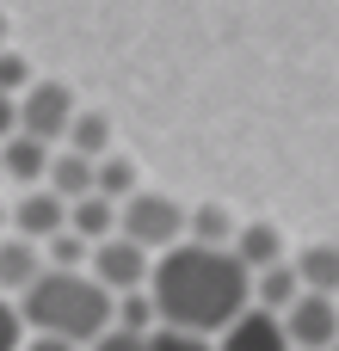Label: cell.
<instances>
[{"mask_svg": "<svg viewBox=\"0 0 339 351\" xmlns=\"http://www.w3.org/2000/svg\"><path fill=\"white\" fill-rule=\"evenodd\" d=\"M43 185H49L62 204H80V197H93V185H99V160L56 148V154H49V179H43Z\"/></svg>", "mask_w": 339, "mask_h": 351, "instance_id": "cell-12", "label": "cell"}, {"mask_svg": "<svg viewBox=\"0 0 339 351\" xmlns=\"http://www.w3.org/2000/svg\"><path fill=\"white\" fill-rule=\"evenodd\" d=\"M74 117H80V105H74V86L68 80H31L25 99H19V130L37 136V142H49V148L68 142V123Z\"/></svg>", "mask_w": 339, "mask_h": 351, "instance_id": "cell-4", "label": "cell"}, {"mask_svg": "<svg viewBox=\"0 0 339 351\" xmlns=\"http://www.w3.org/2000/svg\"><path fill=\"white\" fill-rule=\"evenodd\" d=\"M93 191H99V197H111V204L124 210V204L142 191V179H136V167H130L124 154H105V160H99V185H93Z\"/></svg>", "mask_w": 339, "mask_h": 351, "instance_id": "cell-18", "label": "cell"}, {"mask_svg": "<svg viewBox=\"0 0 339 351\" xmlns=\"http://www.w3.org/2000/svg\"><path fill=\"white\" fill-rule=\"evenodd\" d=\"M25 339H31V327H25L19 302H12V296H0V351H25Z\"/></svg>", "mask_w": 339, "mask_h": 351, "instance_id": "cell-22", "label": "cell"}, {"mask_svg": "<svg viewBox=\"0 0 339 351\" xmlns=\"http://www.w3.org/2000/svg\"><path fill=\"white\" fill-rule=\"evenodd\" d=\"M0 234H12V204H0Z\"/></svg>", "mask_w": 339, "mask_h": 351, "instance_id": "cell-27", "label": "cell"}, {"mask_svg": "<svg viewBox=\"0 0 339 351\" xmlns=\"http://www.w3.org/2000/svg\"><path fill=\"white\" fill-rule=\"evenodd\" d=\"M111 308L117 296H105L86 271H49L19 296V315L31 327V339H62V346H93L99 333H111Z\"/></svg>", "mask_w": 339, "mask_h": 351, "instance_id": "cell-2", "label": "cell"}, {"mask_svg": "<svg viewBox=\"0 0 339 351\" xmlns=\"http://www.w3.org/2000/svg\"><path fill=\"white\" fill-rule=\"evenodd\" d=\"M62 228H68V204H62L49 185H31V191L12 197V234H19V241L43 247V241H56Z\"/></svg>", "mask_w": 339, "mask_h": 351, "instance_id": "cell-7", "label": "cell"}, {"mask_svg": "<svg viewBox=\"0 0 339 351\" xmlns=\"http://www.w3.org/2000/svg\"><path fill=\"white\" fill-rule=\"evenodd\" d=\"M229 253L241 259V271H247V278H259V271L284 265V234H278L272 222H241V228H235V247H229Z\"/></svg>", "mask_w": 339, "mask_h": 351, "instance_id": "cell-10", "label": "cell"}, {"mask_svg": "<svg viewBox=\"0 0 339 351\" xmlns=\"http://www.w3.org/2000/svg\"><path fill=\"white\" fill-rule=\"evenodd\" d=\"M37 278H43V247H31L19 234H0V296L19 302Z\"/></svg>", "mask_w": 339, "mask_h": 351, "instance_id": "cell-11", "label": "cell"}, {"mask_svg": "<svg viewBox=\"0 0 339 351\" xmlns=\"http://www.w3.org/2000/svg\"><path fill=\"white\" fill-rule=\"evenodd\" d=\"M37 74H31V62L19 56V49H0V93L6 99H25V86H31Z\"/></svg>", "mask_w": 339, "mask_h": 351, "instance_id": "cell-21", "label": "cell"}, {"mask_svg": "<svg viewBox=\"0 0 339 351\" xmlns=\"http://www.w3.org/2000/svg\"><path fill=\"white\" fill-rule=\"evenodd\" d=\"M25 351H80V346H62V339H25Z\"/></svg>", "mask_w": 339, "mask_h": 351, "instance_id": "cell-26", "label": "cell"}, {"mask_svg": "<svg viewBox=\"0 0 339 351\" xmlns=\"http://www.w3.org/2000/svg\"><path fill=\"white\" fill-rule=\"evenodd\" d=\"M6 136H19V99L0 93V142H6Z\"/></svg>", "mask_w": 339, "mask_h": 351, "instance_id": "cell-25", "label": "cell"}, {"mask_svg": "<svg viewBox=\"0 0 339 351\" xmlns=\"http://www.w3.org/2000/svg\"><path fill=\"white\" fill-rule=\"evenodd\" d=\"M296 296H303V284H296V265H290V259L253 278V308H266V315H278V321L296 308Z\"/></svg>", "mask_w": 339, "mask_h": 351, "instance_id": "cell-14", "label": "cell"}, {"mask_svg": "<svg viewBox=\"0 0 339 351\" xmlns=\"http://www.w3.org/2000/svg\"><path fill=\"white\" fill-rule=\"evenodd\" d=\"M68 228H74V234H80L86 247H99V241H111V234H117V204L93 191V197H80V204H68Z\"/></svg>", "mask_w": 339, "mask_h": 351, "instance_id": "cell-15", "label": "cell"}, {"mask_svg": "<svg viewBox=\"0 0 339 351\" xmlns=\"http://www.w3.org/2000/svg\"><path fill=\"white\" fill-rule=\"evenodd\" d=\"M0 49H12V43H6V12H0Z\"/></svg>", "mask_w": 339, "mask_h": 351, "instance_id": "cell-28", "label": "cell"}, {"mask_svg": "<svg viewBox=\"0 0 339 351\" xmlns=\"http://www.w3.org/2000/svg\"><path fill=\"white\" fill-rule=\"evenodd\" d=\"M334 351H339V346H334Z\"/></svg>", "mask_w": 339, "mask_h": 351, "instance_id": "cell-29", "label": "cell"}, {"mask_svg": "<svg viewBox=\"0 0 339 351\" xmlns=\"http://www.w3.org/2000/svg\"><path fill=\"white\" fill-rule=\"evenodd\" d=\"M68 154H86V160H105L111 154V123L99 117V111H80L74 123H68V142H62Z\"/></svg>", "mask_w": 339, "mask_h": 351, "instance_id": "cell-17", "label": "cell"}, {"mask_svg": "<svg viewBox=\"0 0 339 351\" xmlns=\"http://www.w3.org/2000/svg\"><path fill=\"white\" fill-rule=\"evenodd\" d=\"M111 327H124V333H161L154 296H148V290H130V296H117V308H111Z\"/></svg>", "mask_w": 339, "mask_h": 351, "instance_id": "cell-19", "label": "cell"}, {"mask_svg": "<svg viewBox=\"0 0 339 351\" xmlns=\"http://www.w3.org/2000/svg\"><path fill=\"white\" fill-rule=\"evenodd\" d=\"M210 346H216V351H290V333H284V321H278V315L247 308V315H241V321H229Z\"/></svg>", "mask_w": 339, "mask_h": 351, "instance_id": "cell-8", "label": "cell"}, {"mask_svg": "<svg viewBox=\"0 0 339 351\" xmlns=\"http://www.w3.org/2000/svg\"><path fill=\"white\" fill-rule=\"evenodd\" d=\"M148 339H154V333H124V327H111V333H99L86 351H148Z\"/></svg>", "mask_w": 339, "mask_h": 351, "instance_id": "cell-23", "label": "cell"}, {"mask_svg": "<svg viewBox=\"0 0 339 351\" xmlns=\"http://www.w3.org/2000/svg\"><path fill=\"white\" fill-rule=\"evenodd\" d=\"M235 228H241V222H235L222 204H198V210L185 216V241H191V247H216V253H229V247H235Z\"/></svg>", "mask_w": 339, "mask_h": 351, "instance_id": "cell-16", "label": "cell"}, {"mask_svg": "<svg viewBox=\"0 0 339 351\" xmlns=\"http://www.w3.org/2000/svg\"><path fill=\"white\" fill-rule=\"evenodd\" d=\"M185 204L179 197H167V191H136L124 210H117V234L124 241H136L148 259H161V253H173L179 241H185Z\"/></svg>", "mask_w": 339, "mask_h": 351, "instance_id": "cell-3", "label": "cell"}, {"mask_svg": "<svg viewBox=\"0 0 339 351\" xmlns=\"http://www.w3.org/2000/svg\"><path fill=\"white\" fill-rule=\"evenodd\" d=\"M290 351H334L339 346V302L334 296H296V308L284 315Z\"/></svg>", "mask_w": 339, "mask_h": 351, "instance_id": "cell-6", "label": "cell"}, {"mask_svg": "<svg viewBox=\"0 0 339 351\" xmlns=\"http://www.w3.org/2000/svg\"><path fill=\"white\" fill-rule=\"evenodd\" d=\"M148 296H154L161 333L216 339L229 321H241V315L253 308V278L241 271L235 253L179 241L173 253L154 259V271H148Z\"/></svg>", "mask_w": 339, "mask_h": 351, "instance_id": "cell-1", "label": "cell"}, {"mask_svg": "<svg viewBox=\"0 0 339 351\" xmlns=\"http://www.w3.org/2000/svg\"><path fill=\"white\" fill-rule=\"evenodd\" d=\"M290 265H296L303 296H334L339 302V247H327V241H321V247H303Z\"/></svg>", "mask_w": 339, "mask_h": 351, "instance_id": "cell-13", "label": "cell"}, {"mask_svg": "<svg viewBox=\"0 0 339 351\" xmlns=\"http://www.w3.org/2000/svg\"><path fill=\"white\" fill-rule=\"evenodd\" d=\"M148 271H154V259H148L136 241H124V234L99 241V247H93V265H86V278H93L105 296H130V290H148Z\"/></svg>", "mask_w": 339, "mask_h": 351, "instance_id": "cell-5", "label": "cell"}, {"mask_svg": "<svg viewBox=\"0 0 339 351\" xmlns=\"http://www.w3.org/2000/svg\"><path fill=\"white\" fill-rule=\"evenodd\" d=\"M49 154H56L49 142H37V136H25V130H19V136H6V142H0V179H12L19 191H31V185H43V179H49Z\"/></svg>", "mask_w": 339, "mask_h": 351, "instance_id": "cell-9", "label": "cell"}, {"mask_svg": "<svg viewBox=\"0 0 339 351\" xmlns=\"http://www.w3.org/2000/svg\"><path fill=\"white\" fill-rule=\"evenodd\" d=\"M43 265H49V271H86V265H93V247H86L74 228H62L56 241H43Z\"/></svg>", "mask_w": 339, "mask_h": 351, "instance_id": "cell-20", "label": "cell"}, {"mask_svg": "<svg viewBox=\"0 0 339 351\" xmlns=\"http://www.w3.org/2000/svg\"><path fill=\"white\" fill-rule=\"evenodd\" d=\"M148 351H216L210 339H185V333H154Z\"/></svg>", "mask_w": 339, "mask_h": 351, "instance_id": "cell-24", "label": "cell"}]
</instances>
